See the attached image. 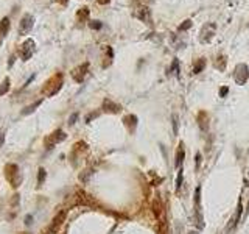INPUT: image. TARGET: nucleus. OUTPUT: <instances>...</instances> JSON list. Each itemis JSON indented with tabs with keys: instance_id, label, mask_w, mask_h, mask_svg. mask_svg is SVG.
I'll return each instance as SVG.
<instances>
[{
	"instance_id": "f257e3e1",
	"label": "nucleus",
	"mask_w": 249,
	"mask_h": 234,
	"mask_svg": "<svg viewBox=\"0 0 249 234\" xmlns=\"http://www.w3.org/2000/svg\"><path fill=\"white\" fill-rule=\"evenodd\" d=\"M31 27H33V17L27 14V16L22 19V22H20V33L30 31V30H31Z\"/></svg>"
},
{
	"instance_id": "f03ea898",
	"label": "nucleus",
	"mask_w": 249,
	"mask_h": 234,
	"mask_svg": "<svg viewBox=\"0 0 249 234\" xmlns=\"http://www.w3.org/2000/svg\"><path fill=\"white\" fill-rule=\"evenodd\" d=\"M213 33H215V25H213V24L204 25V28H203V31H201V34H204V36H201V39H203V41H209Z\"/></svg>"
},
{
	"instance_id": "7ed1b4c3",
	"label": "nucleus",
	"mask_w": 249,
	"mask_h": 234,
	"mask_svg": "<svg viewBox=\"0 0 249 234\" xmlns=\"http://www.w3.org/2000/svg\"><path fill=\"white\" fill-rule=\"evenodd\" d=\"M8 27H10V20H8V17H5L2 22H0V36H5L6 34V31H8Z\"/></svg>"
},
{
	"instance_id": "20e7f679",
	"label": "nucleus",
	"mask_w": 249,
	"mask_h": 234,
	"mask_svg": "<svg viewBox=\"0 0 249 234\" xmlns=\"http://www.w3.org/2000/svg\"><path fill=\"white\" fill-rule=\"evenodd\" d=\"M182 162H184V148H179L178 155H176V167H179V169H181Z\"/></svg>"
},
{
	"instance_id": "39448f33",
	"label": "nucleus",
	"mask_w": 249,
	"mask_h": 234,
	"mask_svg": "<svg viewBox=\"0 0 249 234\" xmlns=\"http://www.w3.org/2000/svg\"><path fill=\"white\" fill-rule=\"evenodd\" d=\"M204 66H206V61H204V59H199L198 64L195 66V69H193V72H195V73H199V70H201V69H204Z\"/></svg>"
},
{
	"instance_id": "423d86ee",
	"label": "nucleus",
	"mask_w": 249,
	"mask_h": 234,
	"mask_svg": "<svg viewBox=\"0 0 249 234\" xmlns=\"http://www.w3.org/2000/svg\"><path fill=\"white\" fill-rule=\"evenodd\" d=\"M182 186V169H179V175H178V180H176V189H179Z\"/></svg>"
},
{
	"instance_id": "0eeeda50",
	"label": "nucleus",
	"mask_w": 249,
	"mask_h": 234,
	"mask_svg": "<svg viewBox=\"0 0 249 234\" xmlns=\"http://www.w3.org/2000/svg\"><path fill=\"white\" fill-rule=\"evenodd\" d=\"M190 27H192V20H185V22L181 25V27H179V31H184V30H187V28H190Z\"/></svg>"
},
{
	"instance_id": "6e6552de",
	"label": "nucleus",
	"mask_w": 249,
	"mask_h": 234,
	"mask_svg": "<svg viewBox=\"0 0 249 234\" xmlns=\"http://www.w3.org/2000/svg\"><path fill=\"white\" fill-rule=\"evenodd\" d=\"M44 178H45V170L41 169V170H39V180H38V183L42 184V183H44Z\"/></svg>"
},
{
	"instance_id": "1a4fd4ad",
	"label": "nucleus",
	"mask_w": 249,
	"mask_h": 234,
	"mask_svg": "<svg viewBox=\"0 0 249 234\" xmlns=\"http://www.w3.org/2000/svg\"><path fill=\"white\" fill-rule=\"evenodd\" d=\"M8 89V80H5V83H3V87L0 89V94H5V91Z\"/></svg>"
},
{
	"instance_id": "9d476101",
	"label": "nucleus",
	"mask_w": 249,
	"mask_h": 234,
	"mask_svg": "<svg viewBox=\"0 0 249 234\" xmlns=\"http://www.w3.org/2000/svg\"><path fill=\"white\" fill-rule=\"evenodd\" d=\"M227 91H229V89H227V87H221V91H220V95H221V97H224V95L227 94Z\"/></svg>"
},
{
	"instance_id": "9b49d317",
	"label": "nucleus",
	"mask_w": 249,
	"mask_h": 234,
	"mask_svg": "<svg viewBox=\"0 0 249 234\" xmlns=\"http://www.w3.org/2000/svg\"><path fill=\"white\" fill-rule=\"evenodd\" d=\"M77 117H78V114H73V116L70 117V122H69V123H70V125H72V123H75V120H77Z\"/></svg>"
},
{
	"instance_id": "f8f14e48",
	"label": "nucleus",
	"mask_w": 249,
	"mask_h": 234,
	"mask_svg": "<svg viewBox=\"0 0 249 234\" xmlns=\"http://www.w3.org/2000/svg\"><path fill=\"white\" fill-rule=\"evenodd\" d=\"M91 27H92V28H100V27H101V24H98V22H94V24H91Z\"/></svg>"
},
{
	"instance_id": "ddd939ff",
	"label": "nucleus",
	"mask_w": 249,
	"mask_h": 234,
	"mask_svg": "<svg viewBox=\"0 0 249 234\" xmlns=\"http://www.w3.org/2000/svg\"><path fill=\"white\" fill-rule=\"evenodd\" d=\"M27 225H31V215H27Z\"/></svg>"
},
{
	"instance_id": "4468645a",
	"label": "nucleus",
	"mask_w": 249,
	"mask_h": 234,
	"mask_svg": "<svg viewBox=\"0 0 249 234\" xmlns=\"http://www.w3.org/2000/svg\"><path fill=\"white\" fill-rule=\"evenodd\" d=\"M3 144V136H0V145Z\"/></svg>"
}]
</instances>
